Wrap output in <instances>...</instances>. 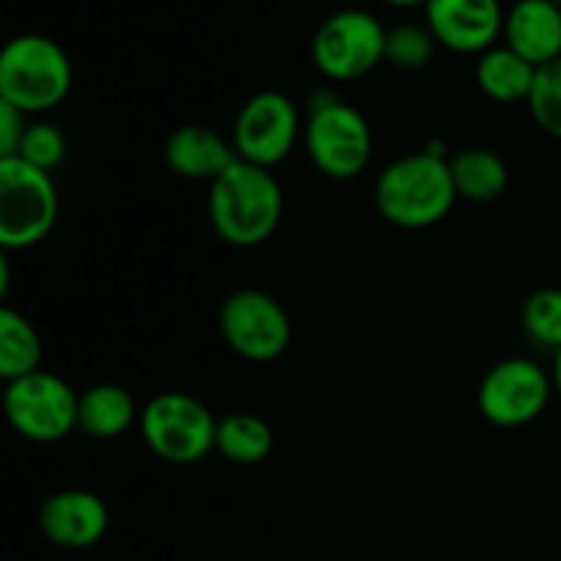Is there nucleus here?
Here are the masks:
<instances>
[{"label": "nucleus", "instance_id": "obj_20", "mask_svg": "<svg viewBox=\"0 0 561 561\" xmlns=\"http://www.w3.org/2000/svg\"><path fill=\"white\" fill-rule=\"evenodd\" d=\"M42 337L22 312L0 310V376L5 383L42 370Z\"/></svg>", "mask_w": 561, "mask_h": 561}, {"label": "nucleus", "instance_id": "obj_3", "mask_svg": "<svg viewBox=\"0 0 561 561\" xmlns=\"http://www.w3.org/2000/svg\"><path fill=\"white\" fill-rule=\"evenodd\" d=\"M71 60L58 42L42 33H22L0 53V102L25 115L58 107L71 91Z\"/></svg>", "mask_w": 561, "mask_h": 561}, {"label": "nucleus", "instance_id": "obj_13", "mask_svg": "<svg viewBox=\"0 0 561 561\" xmlns=\"http://www.w3.org/2000/svg\"><path fill=\"white\" fill-rule=\"evenodd\" d=\"M38 529L53 546L82 551L107 535V504L91 491H58L38 510Z\"/></svg>", "mask_w": 561, "mask_h": 561}, {"label": "nucleus", "instance_id": "obj_17", "mask_svg": "<svg viewBox=\"0 0 561 561\" xmlns=\"http://www.w3.org/2000/svg\"><path fill=\"white\" fill-rule=\"evenodd\" d=\"M137 420V405L131 392H126L118 383H96L80 394V409H77V431L96 442L124 436Z\"/></svg>", "mask_w": 561, "mask_h": 561}, {"label": "nucleus", "instance_id": "obj_25", "mask_svg": "<svg viewBox=\"0 0 561 561\" xmlns=\"http://www.w3.org/2000/svg\"><path fill=\"white\" fill-rule=\"evenodd\" d=\"M27 115L11 104L0 102V159H11L20 153L22 137H25Z\"/></svg>", "mask_w": 561, "mask_h": 561}, {"label": "nucleus", "instance_id": "obj_11", "mask_svg": "<svg viewBox=\"0 0 561 561\" xmlns=\"http://www.w3.org/2000/svg\"><path fill=\"white\" fill-rule=\"evenodd\" d=\"M299 137V110L294 99L279 91H261L241 104L233 124V140L239 159L272 170L294 151Z\"/></svg>", "mask_w": 561, "mask_h": 561}, {"label": "nucleus", "instance_id": "obj_23", "mask_svg": "<svg viewBox=\"0 0 561 561\" xmlns=\"http://www.w3.org/2000/svg\"><path fill=\"white\" fill-rule=\"evenodd\" d=\"M526 104L537 126L561 140V58L537 69L535 88Z\"/></svg>", "mask_w": 561, "mask_h": 561}, {"label": "nucleus", "instance_id": "obj_7", "mask_svg": "<svg viewBox=\"0 0 561 561\" xmlns=\"http://www.w3.org/2000/svg\"><path fill=\"white\" fill-rule=\"evenodd\" d=\"M381 60H387V27L365 9L337 11L312 38V64L327 80H362Z\"/></svg>", "mask_w": 561, "mask_h": 561}, {"label": "nucleus", "instance_id": "obj_26", "mask_svg": "<svg viewBox=\"0 0 561 561\" xmlns=\"http://www.w3.org/2000/svg\"><path fill=\"white\" fill-rule=\"evenodd\" d=\"M551 381H553V392H559V398H561V348L557 351V359H553Z\"/></svg>", "mask_w": 561, "mask_h": 561}, {"label": "nucleus", "instance_id": "obj_22", "mask_svg": "<svg viewBox=\"0 0 561 561\" xmlns=\"http://www.w3.org/2000/svg\"><path fill=\"white\" fill-rule=\"evenodd\" d=\"M524 329L542 348H561V288H542L526 299Z\"/></svg>", "mask_w": 561, "mask_h": 561}, {"label": "nucleus", "instance_id": "obj_24", "mask_svg": "<svg viewBox=\"0 0 561 561\" xmlns=\"http://www.w3.org/2000/svg\"><path fill=\"white\" fill-rule=\"evenodd\" d=\"M16 159H22V162L49 173V170H55L66 159L64 131H60L55 124H47V121L27 124Z\"/></svg>", "mask_w": 561, "mask_h": 561}, {"label": "nucleus", "instance_id": "obj_2", "mask_svg": "<svg viewBox=\"0 0 561 561\" xmlns=\"http://www.w3.org/2000/svg\"><path fill=\"white\" fill-rule=\"evenodd\" d=\"M376 208L389 225L422 230L438 225L458 201L449 159L438 151L405 153L378 173Z\"/></svg>", "mask_w": 561, "mask_h": 561}, {"label": "nucleus", "instance_id": "obj_12", "mask_svg": "<svg viewBox=\"0 0 561 561\" xmlns=\"http://www.w3.org/2000/svg\"><path fill=\"white\" fill-rule=\"evenodd\" d=\"M504 14L499 0H427L425 25L438 47L460 55H482L504 36Z\"/></svg>", "mask_w": 561, "mask_h": 561}, {"label": "nucleus", "instance_id": "obj_10", "mask_svg": "<svg viewBox=\"0 0 561 561\" xmlns=\"http://www.w3.org/2000/svg\"><path fill=\"white\" fill-rule=\"evenodd\" d=\"M551 392V376L537 362L513 356L488 370L477 392V405L491 425L524 427L548 409Z\"/></svg>", "mask_w": 561, "mask_h": 561}, {"label": "nucleus", "instance_id": "obj_19", "mask_svg": "<svg viewBox=\"0 0 561 561\" xmlns=\"http://www.w3.org/2000/svg\"><path fill=\"white\" fill-rule=\"evenodd\" d=\"M274 433L266 420L250 411H233L217 422L214 449L236 466H255L272 455Z\"/></svg>", "mask_w": 561, "mask_h": 561}, {"label": "nucleus", "instance_id": "obj_4", "mask_svg": "<svg viewBox=\"0 0 561 561\" xmlns=\"http://www.w3.org/2000/svg\"><path fill=\"white\" fill-rule=\"evenodd\" d=\"M217 416L206 403L186 392H162L140 411V433L146 447L164 463L190 466L214 453Z\"/></svg>", "mask_w": 561, "mask_h": 561}, {"label": "nucleus", "instance_id": "obj_14", "mask_svg": "<svg viewBox=\"0 0 561 561\" xmlns=\"http://www.w3.org/2000/svg\"><path fill=\"white\" fill-rule=\"evenodd\" d=\"M504 44L537 69L559 60L561 3L557 0H518L504 20Z\"/></svg>", "mask_w": 561, "mask_h": 561}, {"label": "nucleus", "instance_id": "obj_1", "mask_svg": "<svg viewBox=\"0 0 561 561\" xmlns=\"http://www.w3.org/2000/svg\"><path fill=\"white\" fill-rule=\"evenodd\" d=\"M285 195L274 173L239 159L208 190V219L219 239L239 250L261 247L283 219Z\"/></svg>", "mask_w": 561, "mask_h": 561}, {"label": "nucleus", "instance_id": "obj_16", "mask_svg": "<svg viewBox=\"0 0 561 561\" xmlns=\"http://www.w3.org/2000/svg\"><path fill=\"white\" fill-rule=\"evenodd\" d=\"M474 77L477 85L488 99L502 104H518L529 102L531 88H535L537 80V66L520 58L507 44H496V47L480 55Z\"/></svg>", "mask_w": 561, "mask_h": 561}, {"label": "nucleus", "instance_id": "obj_8", "mask_svg": "<svg viewBox=\"0 0 561 561\" xmlns=\"http://www.w3.org/2000/svg\"><path fill=\"white\" fill-rule=\"evenodd\" d=\"M3 409L9 425L22 438L36 444L64 442L77 427L80 394L47 370H36L25 378L5 383Z\"/></svg>", "mask_w": 561, "mask_h": 561}, {"label": "nucleus", "instance_id": "obj_27", "mask_svg": "<svg viewBox=\"0 0 561 561\" xmlns=\"http://www.w3.org/2000/svg\"><path fill=\"white\" fill-rule=\"evenodd\" d=\"M387 5H394V9H416V5H422L425 9L427 0H383Z\"/></svg>", "mask_w": 561, "mask_h": 561}, {"label": "nucleus", "instance_id": "obj_9", "mask_svg": "<svg viewBox=\"0 0 561 561\" xmlns=\"http://www.w3.org/2000/svg\"><path fill=\"white\" fill-rule=\"evenodd\" d=\"M219 332L233 354L247 362H274L290 345V318L274 296L244 288L225 299Z\"/></svg>", "mask_w": 561, "mask_h": 561}, {"label": "nucleus", "instance_id": "obj_6", "mask_svg": "<svg viewBox=\"0 0 561 561\" xmlns=\"http://www.w3.org/2000/svg\"><path fill=\"white\" fill-rule=\"evenodd\" d=\"M307 153L323 175L337 181L365 173L373 157V129L348 102L327 96L312 104L305 129Z\"/></svg>", "mask_w": 561, "mask_h": 561}, {"label": "nucleus", "instance_id": "obj_15", "mask_svg": "<svg viewBox=\"0 0 561 561\" xmlns=\"http://www.w3.org/2000/svg\"><path fill=\"white\" fill-rule=\"evenodd\" d=\"M164 162L181 179L211 184L239 162V153H236L233 140H225L208 126L186 124L179 126L164 142Z\"/></svg>", "mask_w": 561, "mask_h": 561}, {"label": "nucleus", "instance_id": "obj_21", "mask_svg": "<svg viewBox=\"0 0 561 561\" xmlns=\"http://www.w3.org/2000/svg\"><path fill=\"white\" fill-rule=\"evenodd\" d=\"M436 49L438 42L427 25L403 22L387 31V60L398 69H425Z\"/></svg>", "mask_w": 561, "mask_h": 561}, {"label": "nucleus", "instance_id": "obj_18", "mask_svg": "<svg viewBox=\"0 0 561 561\" xmlns=\"http://www.w3.org/2000/svg\"><path fill=\"white\" fill-rule=\"evenodd\" d=\"M458 197L469 203H491L504 195L510 184V168L491 148H463L449 157Z\"/></svg>", "mask_w": 561, "mask_h": 561}, {"label": "nucleus", "instance_id": "obj_5", "mask_svg": "<svg viewBox=\"0 0 561 561\" xmlns=\"http://www.w3.org/2000/svg\"><path fill=\"white\" fill-rule=\"evenodd\" d=\"M58 219V190L44 170L22 159H0V247L27 250L44 241Z\"/></svg>", "mask_w": 561, "mask_h": 561}]
</instances>
